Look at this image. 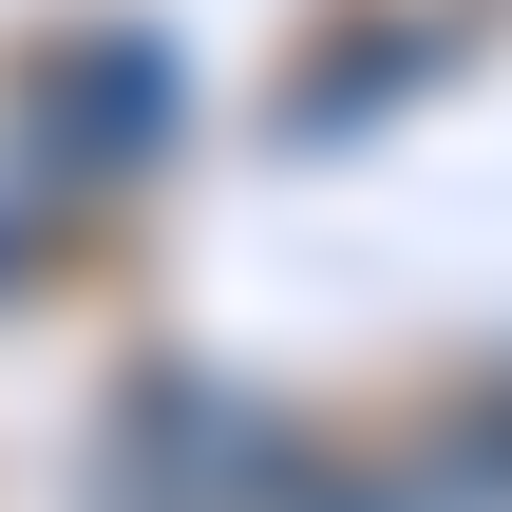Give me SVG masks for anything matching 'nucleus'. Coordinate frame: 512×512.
<instances>
[{
	"label": "nucleus",
	"instance_id": "4",
	"mask_svg": "<svg viewBox=\"0 0 512 512\" xmlns=\"http://www.w3.org/2000/svg\"><path fill=\"white\" fill-rule=\"evenodd\" d=\"M304 512H361V475H323V494H304Z\"/></svg>",
	"mask_w": 512,
	"mask_h": 512
},
{
	"label": "nucleus",
	"instance_id": "1",
	"mask_svg": "<svg viewBox=\"0 0 512 512\" xmlns=\"http://www.w3.org/2000/svg\"><path fill=\"white\" fill-rule=\"evenodd\" d=\"M342 475V456H304L266 399H228V380H190V361H152L133 399H114V456H95V512H304Z\"/></svg>",
	"mask_w": 512,
	"mask_h": 512
},
{
	"label": "nucleus",
	"instance_id": "3",
	"mask_svg": "<svg viewBox=\"0 0 512 512\" xmlns=\"http://www.w3.org/2000/svg\"><path fill=\"white\" fill-rule=\"evenodd\" d=\"M361 512H512V437H437V456L361 475Z\"/></svg>",
	"mask_w": 512,
	"mask_h": 512
},
{
	"label": "nucleus",
	"instance_id": "2",
	"mask_svg": "<svg viewBox=\"0 0 512 512\" xmlns=\"http://www.w3.org/2000/svg\"><path fill=\"white\" fill-rule=\"evenodd\" d=\"M171 114H190L171 38H95V57L38 76V114H19V190H133V171L171 152Z\"/></svg>",
	"mask_w": 512,
	"mask_h": 512
}]
</instances>
